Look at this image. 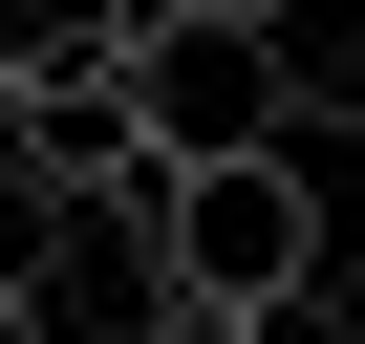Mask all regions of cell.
I'll return each mask as SVG.
<instances>
[{
    "label": "cell",
    "instance_id": "cell-1",
    "mask_svg": "<svg viewBox=\"0 0 365 344\" xmlns=\"http://www.w3.org/2000/svg\"><path fill=\"white\" fill-rule=\"evenodd\" d=\"M344 237H322V129H258V151H194V172H172V194H150V280L172 301H301Z\"/></svg>",
    "mask_w": 365,
    "mask_h": 344
},
{
    "label": "cell",
    "instance_id": "cell-2",
    "mask_svg": "<svg viewBox=\"0 0 365 344\" xmlns=\"http://www.w3.org/2000/svg\"><path fill=\"white\" fill-rule=\"evenodd\" d=\"M129 129L194 172V151H258V129H301V86H279V22H215V0H150L129 22Z\"/></svg>",
    "mask_w": 365,
    "mask_h": 344
},
{
    "label": "cell",
    "instance_id": "cell-3",
    "mask_svg": "<svg viewBox=\"0 0 365 344\" xmlns=\"http://www.w3.org/2000/svg\"><path fill=\"white\" fill-rule=\"evenodd\" d=\"M0 129H22V172L65 194V237H150V194H172V151L129 129V86H22Z\"/></svg>",
    "mask_w": 365,
    "mask_h": 344
},
{
    "label": "cell",
    "instance_id": "cell-4",
    "mask_svg": "<svg viewBox=\"0 0 365 344\" xmlns=\"http://www.w3.org/2000/svg\"><path fill=\"white\" fill-rule=\"evenodd\" d=\"M129 22H150V0H0V108H22V86H108Z\"/></svg>",
    "mask_w": 365,
    "mask_h": 344
},
{
    "label": "cell",
    "instance_id": "cell-5",
    "mask_svg": "<svg viewBox=\"0 0 365 344\" xmlns=\"http://www.w3.org/2000/svg\"><path fill=\"white\" fill-rule=\"evenodd\" d=\"M279 86L301 129H365V0H279Z\"/></svg>",
    "mask_w": 365,
    "mask_h": 344
},
{
    "label": "cell",
    "instance_id": "cell-6",
    "mask_svg": "<svg viewBox=\"0 0 365 344\" xmlns=\"http://www.w3.org/2000/svg\"><path fill=\"white\" fill-rule=\"evenodd\" d=\"M43 258H65V194L22 172V129H0V280H43Z\"/></svg>",
    "mask_w": 365,
    "mask_h": 344
},
{
    "label": "cell",
    "instance_id": "cell-7",
    "mask_svg": "<svg viewBox=\"0 0 365 344\" xmlns=\"http://www.w3.org/2000/svg\"><path fill=\"white\" fill-rule=\"evenodd\" d=\"M237 344H365V301H344V258H322V280H301V301H258V323H237Z\"/></svg>",
    "mask_w": 365,
    "mask_h": 344
},
{
    "label": "cell",
    "instance_id": "cell-8",
    "mask_svg": "<svg viewBox=\"0 0 365 344\" xmlns=\"http://www.w3.org/2000/svg\"><path fill=\"white\" fill-rule=\"evenodd\" d=\"M129 344H237V301H172V280H150V323H129Z\"/></svg>",
    "mask_w": 365,
    "mask_h": 344
},
{
    "label": "cell",
    "instance_id": "cell-9",
    "mask_svg": "<svg viewBox=\"0 0 365 344\" xmlns=\"http://www.w3.org/2000/svg\"><path fill=\"white\" fill-rule=\"evenodd\" d=\"M0 344H65V323H43V280H0Z\"/></svg>",
    "mask_w": 365,
    "mask_h": 344
},
{
    "label": "cell",
    "instance_id": "cell-10",
    "mask_svg": "<svg viewBox=\"0 0 365 344\" xmlns=\"http://www.w3.org/2000/svg\"><path fill=\"white\" fill-rule=\"evenodd\" d=\"M215 22H279V0H215Z\"/></svg>",
    "mask_w": 365,
    "mask_h": 344
}]
</instances>
